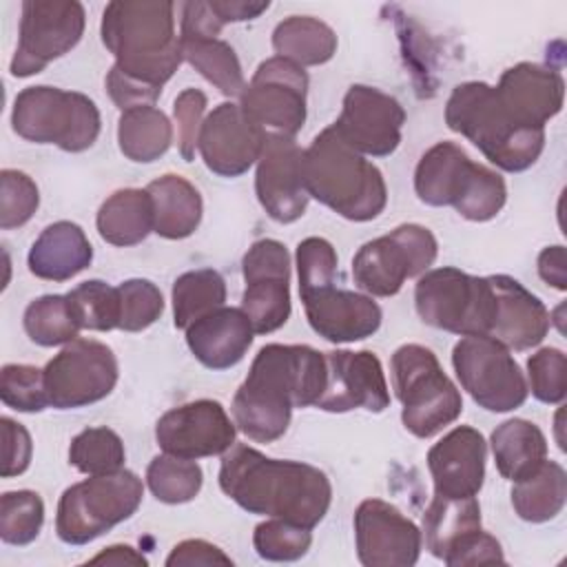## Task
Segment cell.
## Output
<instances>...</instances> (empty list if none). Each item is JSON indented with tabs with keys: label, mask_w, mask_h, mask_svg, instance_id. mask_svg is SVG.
<instances>
[{
	"label": "cell",
	"mask_w": 567,
	"mask_h": 567,
	"mask_svg": "<svg viewBox=\"0 0 567 567\" xmlns=\"http://www.w3.org/2000/svg\"><path fill=\"white\" fill-rule=\"evenodd\" d=\"M326 374V352L310 346H264L233 396L230 412L237 430L257 443L281 439L292 410L319 401Z\"/></svg>",
	"instance_id": "obj_1"
},
{
	"label": "cell",
	"mask_w": 567,
	"mask_h": 567,
	"mask_svg": "<svg viewBox=\"0 0 567 567\" xmlns=\"http://www.w3.org/2000/svg\"><path fill=\"white\" fill-rule=\"evenodd\" d=\"M219 487L241 509L315 529L330 509L328 476L301 461H281L235 443L221 454Z\"/></svg>",
	"instance_id": "obj_2"
},
{
	"label": "cell",
	"mask_w": 567,
	"mask_h": 567,
	"mask_svg": "<svg viewBox=\"0 0 567 567\" xmlns=\"http://www.w3.org/2000/svg\"><path fill=\"white\" fill-rule=\"evenodd\" d=\"M100 35L115 69L162 91L182 64L175 4L168 0H115L104 7Z\"/></svg>",
	"instance_id": "obj_3"
},
{
	"label": "cell",
	"mask_w": 567,
	"mask_h": 567,
	"mask_svg": "<svg viewBox=\"0 0 567 567\" xmlns=\"http://www.w3.org/2000/svg\"><path fill=\"white\" fill-rule=\"evenodd\" d=\"M303 184L310 197L350 221H370L388 204L383 173L346 144L334 126L315 135L303 151Z\"/></svg>",
	"instance_id": "obj_4"
},
{
	"label": "cell",
	"mask_w": 567,
	"mask_h": 567,
	"mask_svg": "<svg viewBox=\"0 0 567 567\" xmlns=\"http://www.w3.org/2000/svg\"><path fill=\"white\" fill-rule=\"evenodd\" d=\"M445 124L507 173L527 171L545 148V128L516 122L501 104L496 89L478 80L452 89L445 102Z\"/></svg>",
	"instance_id": "obj_5"
},
{
	"label": "cell",
	"mask_w": 567,
	"mask_h": 567,
	"mask_svg": "<svg viewBox=\"0 0 567 567\" xmlns=\"http://www.w3.org/2000/svg\"><path fill=\"white\" fill-rule=\"evenodd\" d=\"M414 190L427 206H452L470 221L494 219L505 202L507 186L501 173L476 164L454 142H436L414 171Z\"/></svg>",
	"instance_id": "obj_6"
},
{
	"label": "cell",
	"mask_w": 567,
	"mask_h": 567,
	"mask_svg": "<svg viewBox=\"0 0 567 567\" xmlns=\"http://www.w3.org/2000/svg\"><path fill=\"white\" fill-rule=\"evenodd\" d=\"M390 372L394 394L403 405L401 421L416 439H430L461 416V392L430 348L419 343L396 348Z\"/></svg>",
	"instance_id": "obj_7"
},
{
	"label": "cell",
	"mask_w": 567,
	"mask_h": 567,
	"mask_svg": "<svg viewBox=\"0 0 567 567\" xmlns=\"http://www.w3.org/2000/svg\"><path fill=\"white\" fill-rule=\"evenodd\" d=\"M11 126L27 142L82 153L95 144L102 117L89 95L40 84L16 95Z\"/></svg>",
	"instance_id": "obj_8"
},
{
	"label": "cell",
	"mask_w": 567,
	"mask_h": 567,
	"mask_svg": "<svg viewBox=\"0 0 567 567\" xmlns=\"http://www.w3.org/2000/svg\"><path fill=\"white\" fill-rule=\"evenodd\" d=\"M142 496V478L131 470L89 476L62 492L55 516L58 538L66 545H86L131 518Z\"/></svg>",
	"instance_id": "obj_9"
},
{
	"label": "cell",
	"mask_w": 567,
	"mask_h": 567,
	"mask_svg": "<svg viewBox=\"0 0 567 567\" xmlns=\"http://www.w3.org/2000/svg\"><path fill=\"white\" fill-rule=\"evenodd\" d=\"M414 306L423 323L458 337H489L496 319L489 277H474L452 266L425 270L419 277Z\"/></svg>",
	"instance_id": "obj_10"
},
{
	"label": "cell",
	"mask_w": 567,
	"mask_h": 567,
	"mask_svg": "<svg viewBox=\"0 0 567 567\" xmlns=\"http://www.w3.org/2000/svg\"><path fill=\"white\" fill-rule=\"evenodd\" d=\"M439 252L436 237L421 224H401L365 241L352 259L354 284L370 297L396 295L405 279L421 277Z\"/></svg>",
	"instance_id": "obj_11"
},
{
	"label": "cell",
	"mask_w": 567,
	"mask_h": 567,
	"mask_svg": "<svg viewBox=\"0 0 567 567\" xmlns=\"http://www.w3.org/2000/svg\"><path fill=\"white\" fill-rule=\"evenodd\" d=\"M461 388L487 412H512L527 401V379L512 352L487 334L463 337L452 350Z\"/></svg>",
	"instance_id": "obj_12"
},
{
	"label": "cell",
	"mask_w": 567,
	"mask_h": 567,
	"mask_svg": "<svg viewBox=\"0 0 567 567\" xmlns=\"http://www.w3.org/2000/svg\"><path fill=\"white\" fill-rule=\"evenodd\" d=\"M308 73L303 66L272 55L252 73L239 95L246 117L264 133L295 137L306 124Z\"/></svg>",
	"instance_id": "obj_13"
},
{
	"label": "cell",
	"mask_w": 567,
	"mask_h": 567,
	"mask_svg": "<svg viewBox=\"0 0 567 567\" xmlns=\"http://www.w3.org/2000/svg\"><path fill=\"white\" fill-rule=\"evenodd\" d=\"M84 7L78 0L22 2L18 47L11 60L13 78H29L69 53L84 33Z\"/></svg>",
	"instance_id": "obj_14"
},
{
	"label": "cell",
	"mask_w": 567,
	"mask_h": 567,
	"mask_svg": "<svg viewBox=\"0 0 567 567\" xmlns=\"http://www.w3.org/2000/svg\"><path fill=\"white\" fill-rule=\"evenodd\" d=\"M113 350L95 339H73L44 365L49 403L75 410L106 399L117 383Z\"/></svg>",
	"instance_id": "obj_15"
},
{
	"label": "cell",
	"mask_w": 567,
	"mask_h": 567,
	"mask_svg": "<svg viewBox=\"0 0 567 567\" xmlns=\"http://www.w3.org/2000/svg\"><path fill=\"white\" fill-rule=\"evenodd\" d=\"M241 275L246 290L241 310L252 323L255 334H270L290 319V255L277 239L255 241L244 259Z\"/></svg>",
	"instance_id": "obj_16"
},
{
	"label": "cell",
	"mask_w": 567,
	"mask_h": 567,
	"mask_svg": "<svg viewBox=\"0 0 567 567\" xmlns=\"http://www.w3.org/2000/svg\"><path fill=\"white\" fill-rule=\"evenodd\" d=\"M237 425L224 405L213 399H197L164 412L155 425V441L162 452L197 461L219 456L237 441Z\"/></svg>",
	"instance_id": "obj_17"
},
{
	"label": "cell",
	"mask_w": 567,
	"mask_h": 567,
	"mask_svg": "<svg viewBox=\"0 0 567 567\" xmlns=\"http://www.w3.org/2000/svg\"><path fill=\"white\" fill-rule=\"evenodd\" d=\"M403 124L405 111L396 97L374 86L352 84L332 126L361 155L385 157L399 148Z\"/></svg>",
	"instance_id": "obj_18"
},
{
	"label": "cell",
	"mask_w": 567,
	"mask_h": 567,
	"mask_svg": "<svg viewBox=\"0 0 567 567\" xmlns=\"http://www.w3.org/2000/svg\"><path fill=\"white\" fill-rule=\"evenodd\" d=\"M354 543L365 567H412L423 549L421 529L381 498H368L357 507Z\"/></svg>",
	"instance_id": "obj_19"
},
{
	"label": "cell",
	"mask_w": 567,
	"mask_h": 567,
	"mask_svg": "<svg viewBox=\"0 0 567 567\" xmlns=\"http://www.w3.org/2000/svg\"><path fill=\"white\" fill-rule=\"evenodd\" d=\"M255 193L270 219L292 224L303 217L310 195L303 184V148L295 137L266 133L257 159Z\"/></svg>",
	"instance_id": "obj_20"
},
{
	"label": "cell",
	"mask_w": 567,
	"mask_h": 567,
	"mask_svg": "<svg viewBox=\"0 0 567 567\" xmlns=\"http://www.w3.org/2000/svg\"><path fill=\"white\" fill-rule=\"evenodd\" d=\"M326 388L315 408L341 414L357 408L368 412H383L390 405V390L383 365L374 352H326Z\"/></svg>",
	"instance_id": "obj_21"
},
{
	"label": "cell",
	"mask_w": 567,
	"mask_h": 567,
	"mask_svg": "<svg viewBox=\"0 0 567 567\" xmlns=\"http://www.w3.org/2000/svg\"><path fill=\"white\" fill-rule=\"evenodd\" d=\"M266 133L252 124L239 104H217L202 124L197 151L208 171L219 177H239L257 164Z\"/></svg>",
	"instance_id": "obj_22"
},
{
	"label": "cell",
	"mask_w": 567,
	"mask_h": 567,
	"mask_svg": "<svg viewBox=\"0 0 567 567\" xmlns=\"http://www.w3.org/2000/svg\"><path fill=\"white\" fill-rule=\"evenodd\" d=\"M310 328L330 343H354L381 326V308L370 295L326 286L301 297Z\"/></svg>",
	"instance_id": "obj_23"
},
{
	"label": "cell",
	"mask_w": 567,
	"mask_h": 567,
	"mask_svg": "<svg viewBox=\"0 0 567 567\" xmlns=\"http://www.w3.org/2000/svg\"><path fill=\"white\" fill-rule=\"evenodd\" d=\"M487 443L472 425H456L427 452L434 494L447 498L476 496L485 481Z\"/></svg>",
	"instance_id": "obj_24"
},
{
	"label": "cell",
	"mask_w": 567,
	"mask_h": 567,
	"mask_svg": "<svg viewBox=\"0 0 567 567\" xmlns=\"http://www.w3.org/2000/svg\"><path fill=\"white\" fill-rule=\"evenodd\" d=\"M494 89L507 113L529 128H545V124L560 113L565 100L563 75L536 62L509 66Z\"/></svg>",
	"instance_id": "obj_25"
},
{
	"label": "cell",
	"mask_w": 567,
	"mask_h": 567,
	"mask_svg": "<svg viewBox=\"0 0 567 567\" xmlns=\"http://www.w3.org/2000/svg\"><path fill=\"white\" fill-rule=\"evenodd\" d=\"M496 295V319L489 337L507 350H529L538 346L551 326L545 303L509 275H489Z\"/></svg>",
	"instance_id": "obj_26"
},
{
	"label": "cell",
	"mask_w": 567,
	"mask_h": 567,
	"mask_svg": "<svg viewBox=\"0 0 567 567\" xmlns=\"http://www.w3.org/2000/svg\"><path fill=\"white\" fill-rule=\"evenodd\" d=\"M184 332L193 357L210 370H228L237 365L255 339V330L246 312L228 306L204 315Z\"/></svg>",
	"instance_id": "obj_27"
},
{
	"label": "cell",
	"mask_w": 567,
	"mask_h": 567,
	"mask_svg": "<svg viewBox=\"0 0 567 567\" xmlns=\"http://www.w3.org/2000/svg\"><path fill=\"white\" fill-rule=\"evenodd\" d=\"M93 261V246L73 221L49 224L31 244L27 264L31 275L44 281H69Z\"/></svg>",
	"instance_id": "obj_28"
},
{
	"label": "cell",
	"mask_w": 567,
	"mask_h": 567,
	"mask_svg": "<svg viewBox=\"0 0 567 567\" xmlns=\"http://www.w3.org/2000/svg\"><path fill=\"white\" fill-rule=\"evenodd\" d=\"M146 190L155 213L153 233L164 239H186L197 230L204 204L199 190L186 177L166 173L153 179Z\"/></svg>",
	"instance_id": "obj_29"
},
{
	"label": "cell",
	"mask_w": 567,
	"mask_h": 567,
	"mask_svg": "<svg viewBox=\"0 0 567 567\" xmlns=\"http://www.w3.org/2000/svg\"><path fill=\"white\" fill-rule=\"evenodd\" d=\"M481 529V505L476 496L447 498L434 494L423 514L421 536L425 538V549L434 558L445 560L450 551Z\"/></svg>",
	"instance_id": "obj_30"
},
{
	"label": "cell",
	"mask_w": 567,
	"mask_h": 567,
	"mask_svg": "<svg viewBox=\"0 0 567 567\" xmlns=\"http://www.w3.org/2000/svg\"><path fill=\"white\" fill-rule=\"evenodd\" d=\"M95 226L100 237L117 248H128L144 241L155 226L153 199L144 188L115 190L97 210Z\"/></svg>",
	"instance_id": "obj_31"
},
{
	"label": "cell",
	"mask_w": 567,
	"mask_h": 567,
	"mask_svg": "<svg viewBox=\"0 0 567 567\" xmlns=\"http://www.w3.org/2000/svg\"><path fill=\"white\" fill-rule=\"evenodd\" d=\"M496 470L503 478L518 483L532 476L547 461V439L527 419H509L489 436Z\"/></svg>",
	"instance_id": "obj_32"
},
{
	"label": "cell",
	"mask_w": 567,
	"mask_h": 567,
	"mask_svg": "<svg viewBox=\"0 0 567 567\" xmlns=\"http://www.w3.org/2000/svg\"><path fill=\"white\" fill-rule=\"evenodd\" d=\"M272 49L299 66H319L337 53V33L319 18L290 16L275 27Z\"/></svg>",
	"instance_id": "obj_33"
},
{
	"label": "cell",
	"mask_w": 567,
	"mask_h": 567,
	"mask_svg": "<svg viewBox=\"0 0 567 567\" xmlns=\"http://www.w3.org/2000/svg\"><path fill=\"white\" fill-rule=\"evenodd\" d=\"M171 144L173 124L155 104L122 111L117 122V146L126 159L151 164L159 159Z\"/></svg>",
	"instance_id": "obj_34"
},
{
	"label": "cell",
	"mask_w": 567,
	"mask_h": 567,
	"mask_svg": "<svg viewBox=\"0 0 567 567\" xmlns=\"http://www.w3.org/2000/svg\"><path fill=\"white\" fill-rule=\"evenodd\" d=\"M567 503V474L560 463L547 458L532 476L514 483L512 507L527 523L556 518Z\"/></svg>",
	"instance_id": "obj_35"
},
{
	"label": "cell",
	"mask_w": 567,
	"mask_h": 567,
	"mask_svg": "<svg viewBox=\"0 0 567 567\" xmlns=\"http://www.w3.org/2000/svg\"><path fill=\"white\" fill-rule=\"evenodd\" d=\"M182 58L219 93L241 95L246 80L235 49L219 35H179Z\"/></svg>",
	"instance_id": "obj_36"
},
{
	"label": "cell",
	"mask_w": 567,
	"mask_h": 567,
	"mask_svg": "<svg viewBox=\"0 0 567 567\" xmlns=\"http://www.w3.org/2000/svg\"><path fill=\"white\" fill-rule=\"evenodd\" d=\"M173 323L186 330L193 321L217 310L226 301V281L213 268H197L179 275L171 290Z\"/></svg>",
	"instance_id": "obj_37"
},
{
	"label": "cell",
	"mask_w": 567,
	"mask_h": 567,
	"mask_svg": "<svg viewBox=\"0 0 567 567\" xmlns=\"http://www.w3.org/2000/svg\"><path fill=\"white\" fill-rule=\"evenodd\" d=\"M22 323L27 337L42 348L71 343L82 330L66 295H44L33 299L22 315Z\"/></svg>",
	"instance_id": "obj_38"
},
{
	"label": "cell",
	"mask_w": 567,
	"mask_h": 567,
	"mask_svg": "<svg viewBox=\"0 0 567 567\" xmlns=\"http://www.w3.org/2000/svg\"><path fill=\"white\" fill-rule=\"evenodd\" d=\"M204 483L202 467L195 461L173 454L155 456L146 467V485L151 494L166 505H182L193 501Z\"/></svg>",
	"instance_id": "obj_39"
},
{
	"label": "cell",
	"mask_w": 567,
	"mask_h": 567,
	"mask_svg": "<svg viewBox=\"0 0 567 567\" xmlns=\"http://www.w3.org/2000/svg\"><path fill=\"white\" fill-rule=\"evenodd\" d=\"M124 443L111 427H86L69 445V463L89 476L117 472L124 467Z\"/></svg>",
	"instance_id": "obj_40"
},
{
	"label": "cell",
	"mask_w": 567,
	"mask_h": 567,
	"mask_svg": "<svg viewBox=\"0 0 567 567\" xmlns=\"http://www.w3.org/2000/svg\"><path fill=\"white\" fill-rule=\"evenodd\" d=\"M82 330L109 332L120 328V292L100 279L82 281L66 292Z\"/></svg>",
	"instance_id": "obj_41"
},
{
	"label": "cell",
	"mask_w": 567,
	"mask_h": 567,
	"mask_svg": "<svg viewBox=\"0 0 567 567\" xmlns=\"http://www.w3.org/2000/svg\"><path fill=\"white\" fill-rule=\"evenodd\" d=\"M44 523V503L38 492L16 489L0 496V538L7 545L33 543Z\"/></svg>",
	"instance_id": "obj_42"
},
{
	"label": "cell",
	"mask_w": 567,
	"mask_h": 567,
	"mask_svg": "<svg viewBox=\"0 0 567 567\" xmlns=\"http://www.w3.org/2000/svg\"><path fill=\"white\" fill-rule=\"evenodd\" d=\"M312 529L281 520L268 518L259 523L252 532V545L259 558L272 563H292L308 554L312 545Z\"/></svg>",
	"instance_id": "obj_43"
},
{
	"label": "cell",
	"mask_w": 567,
	"mask_h": 567,
	"mask_svg": "<svg viewBox=\"0 0 567 567\" xmlns=\"http://www.w3.org/2000/svg\"><path fill=\"white\" fill-rule=\"evenodd\" d=\"M0 399L18 412H42L51 405L44 370L27 363H7L0 372Z\"/></svg>",
	"instance_id": "obj_44"
},
{
	"label": "cell",
	"mask_w": 567,
	"mask_h": 567,
	"mask_svg": "<svg viewBox=\"0 0 567 567\" xmlns=\"http://www.w3.org/2000/svg\"><path fill=\"white\" fill-rule=\"evenodd\" d=\"M120 292V330L142 332L153 326L164 312L162 290L148 279H126L117 286Z\"/></svg>",
	"instance_id": "obj_45"
},
{
	"label": "cell",
	"mask_w": 567,
	"mask_h": 567,
	"mask_svg": "<svg viewBox=\"0 0 567 567\" xmlns=\"http://www.w3.org/2000/svg\"><path fill=\"white\" fill-rule=\"evenodd\" d=\"M527 390L547 405H560L567 394V359L558 348H540L527 359Z\"/></svg>",
	"instance_id": "obj_46"
},
{
	"label": "cell",
	"mask_w": 567,
	"mask_h": 567,
	"mask_svg": "<svg viewBox=\"0 0 567 567\" xmlns=\"http://www.w3.org/2000/svg\"><path fill=\"white\" fill-rule=\"evenodd\" d=\"M40 193L35 182L16 168L0 173V228L11 230L24 226L38 210Z\"/></svg>",
	"instance_id": "obj_47"
},
{
	"label": "cell",
	"mask_w": 567,
	"mask_h": 567,
	"mask_svg": "<svg viewBox=\"0 0 567 567\" xmlns=\"http://www.w3.org/2000/svg\"><path fill=\"white\" fill-rule=\"evenodd\" d=\"M297 275H299V297L334 284L337 277V250L323 237H306L299 241L297 252Z\"/></svg>",
	"instance_id": "obj_48"
},
{
	"label": "cell",
	"mask_w": 567,
	"mask_h": 567,
	"mask_svg": "<svg viewBox=\"0 0 567 567\" xmlns=\"http://www.w3.org/2000/svg\"><path fill=\"white\" fill-rule=\"evenodd\" d=\"M206 95L199 89H184L173 104V115L177 122V146H179V155L184 157V162H193L195 159V151H197V140H199V131L204 124V113H206Z\"/></svg>",
	"instance_id": "obj_49"
},
{
	"label": "cell",
	"mask_w": 567,
	"mask_h": 567,
	"mask_svg": "<svg viewBox=\"0 0 567 567\" xmlns=\"http://www.w3.org/2000/svg\"><path fill=\"white\" fill-rule=\"evenodd\" d=\"M0 425H2V441H4L2 478L20 476L31 463V454H33L31 434L27 432V427L22 423H18L9 416H2Z\"/></svg>",
	"instance_id": "obj_50"
},
{
	"label": "cell",
	"mask_w": 567,
	"mask_h": 567,
	"mask_svg": "<svg viewBox=\"0 0 567 567\" xmlns=\"http://www.w3.org/2000/svg\"><path fill=\"white\" fill-rule=\"evenodd\" d=\"M450 567H465V565H494V563H505L501 543L487 534V532H476L467 540H463L454 551H450L443 560Z\"/></svg>",
	"instance_id": "obj_51"
},
{
	"label": "cell",
	"mask_w": 567,
	"mask_h": 567,
	"mask_svg": "<svg viewBox=\"0 0 567 567\" xmlns=\"http://www.w3.org/2000/svg\"><path fill=\"white\" fill-rule=\"evenodd\" d=\"M106 93L113 100V104L120 111H128L135 106H153L155 100L159 97L162 91L151 89L146 84H140L131 78H126L122 71H117L115 66H111V71L106 73Z\"/></svg>",
	"instance_id": "obj_52"
},
{
	"label": "cell",
	"mask_w": 567,
	"mask_h": 567,
	"mask_svg": "<svg viewBox=\"0 0 567 567\" xmlns=\"http://www.w3.org/2000/svg\"><path fill=\"white\" fill-rule=\"evenodd\" d=\"M193 565H233V558L226 556L217 545L202 538L182 540L166 556V567H193Z\"/></svg>",
	"instance_id": "obj_53"
},
{
	"label": "cell",
	"mask_w": 567,
	"mask_h": 567,
	"mask_svg": "<svg viewBox=\"0 0 567 567\" xmlns=\"http://www.w3.org/2000/svg\"><path fill=\"white\" fill-rule=\"evenodd\" d=\"M538 275L540 279L556 288L567 290V261H565V246H547L538 255Z\"/></svg>",
	"instance_id": "obj_54"
},
{
	"label": "cell",
	"mask_w": 567,
	"mask_h": 567,
	"mask_svg": "<svg viewBox=\"0 0 567 567\" xmlns=\"http://www.w3.org/2000/svg\"><path fill=\"white\" fill-rule=\"evenodd\" d=\"M213 13L219 18L221 24L226 22H246L259 18L264 11H268L270 2H246V0H208Z\"/></svg>",
	"instance_id": "obj_55"
},
{
	"label": "cell",
	"mask_w": 567,
	"mask_h": 567,
	"mask_svg": "<svg viewBox=\"0 0 567 567\" xmlns=\"http://www.w3.org/2000/svg\"><path fill=\"white\" fill-rule=\"evenodd\" d=\"M91 565H148V560L131 545H111L89 558Z\"/></svg>",
	"instance_id": "obj_56"
}]
</instances>
